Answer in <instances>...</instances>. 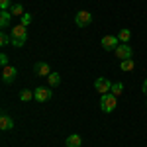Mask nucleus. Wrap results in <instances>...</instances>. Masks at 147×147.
Returning <instances> with one entry per match:
<instances>
[{"instance_id": "nucleus-6", "label": "nucleus", "mask_w": 147, "mask_h": 147, "mask_svg": "<svg viewBox=\"0 0 147 147\" xmlns=\"http://www.w3.org/2000/svg\"><path fill=\"white\" fill-rule=\"evenodd\" d=\"M12 39H24V41H28V26H22V24L12 26Z\"/></svg>"}, {"instance_id": "nucleus-16", "label": "nucleus", "mask_w": 147, "mask_h": 147, "mask_svg": "<svg viewBox=\"0 0 147 147\" xmlns=\"http://www.w3.org/2000/svg\"><path fill=\"white\" fill-rule=\"evenodd\" d=\"M32 98H35L34 90H22V92H20V100H22V102H30Z\"/></svg>"}, {"instance_id": "nucleus-11", "label": "nucleus", "mask_w": 147, "mask_h": 147, "mask_svg": "<svg viewBox=\"0 0 147 147\" xmlns=\"http://www.w3.org/2000/svg\"><path fill=\"white\" fill-rule=\"evenodd\" d=\"M65 145L67 147H80L82 145V137H80L79 134H73V136H69L67 139H65Z\"/></svg>"}, {"instance_id": "nucleus-21", "label": "nucleus", "mask_w": 147, "mask_h": 147, "mask_svg": "<svg viewBox=\"0 0 147 147\" xmlns=\"http://www.w3.org/2000/svg\"><path fill=\"white\" fill-rule=\"evenodd\" d=\"M0 10H10V0H0Z\"/></svg>"}, {"instance_id": "nucleus-2", "label": "nucleus", "mask_w": 147, "mask_h": 147, "mask_svg": "<svg viewBox=\"0 0 147 147\" xmlns=\"http://www.w3.org/2000/svg\"><path fill=\"white\" fill-rule=\"evenodd\" d=\"M92 22V14L86 10H80L75 14V24L79 26V28H86V26H90Z\"/></svg>"}, {"instance_id": "nucleus-9", "label": "nucleus", "mask_w": 147, "mask_h": 147, "mask_svg": "<svg viewBox=\"0 0 147 147\" xmlns=\"http://www.w3.org/2000/svg\"><path fill=\"white\" fill-rule=\"evenodd\" d=\"M34 73L37 75V77H45V79H47V77L53 73V71H51V67H49L47 63L39 61V63H35V65H34Z\"/></svg>"}, {"instance_id": "nucleus-10", "label": "nucleus", "mask_w": 147, "mask_h": 147, "mask_svg": "<svg viewBox=\"0 0 147 147\" xmlns=\"http://www.w3.org/2000/svg\"><path fill=\"white\" fill-rule=\"evenodd\" d=\"M14 127V120H12L8 114H2L0 116V129H4V131H8Z\"/></svg>"}, {"instance_id": "nucleus-5", "label": "nucleus", "mask_w": 147, "mask_h": 147, "mask_svg": "<svg viewBox=\"0 0 147 147\" xmlns=\"http://www.w3.org/2000/svg\"><path fill=\"white\" fill-rule=\"evenodd\" d=\"M100 43L106 51H116V47L120 45V39H118V35H104Z\"/></svg>"}, {"instance_id": "nucleus-14", "label": "nucleus", "mask_w": 147, "mask_h": 147, "mask_svg": "<svg viewBox=\"0 0 147 147\" xmlns=\"http://www.w3.org/2000/svg\"><path fill=\"white\" fill-rule=\"evenodd\" d=\"M47 82H49V86H51V88L59 86V82H61V75H59V73H51V75L47 77Z\"/></svg>"}, {"instance_id": "nucleus-20", "label": "nucleus", "mask_w": 147, "mask_h": 147, "mask_svg": "<svg viewBox=\"0 0 147 147\" xmlns=\"http://www.w3.org/2000/svg\"><path fill=\"white\" fill-rule=\"evenodd\" d=\"M10 12H12V16H22L24 14V6L22 4H14L10 8Z\"/></svg>"}, {"instance_id": "nucleus-8", "label": "nucleus", "mask_w": 147, "mask_h": 147, "mask_svg": "<svg viewBox=\"0 0 147 147\" xmlns=\"http://www.w3.org/2000/svg\"><path fill=\"white\" fill-rule=\"evenodd\" d=\"M131 53H134V49L127 45V43H120V45L116 47V55H118V59H131Z\"/></svg>"}, {"instance_id": "nucleus-17", "label": "nucleus", "mask_w": 147, "mask_h": 147, "mask_svg": "<svg viewBox=\"0 0 147 147\" xmlns=\"http://www.w3.org/2000/svg\"><path fill=\"white\" fill-rule=\"evenodd\" d=\"M114 94V96H120V94H122V92H124V84H122V82H114L112 84V90H110Z\"/></svg>"}, {"instance_id": "nucleus-1", "label": "nucleus", "mask_w": 147, "mask_h": 147, "mask_svg": "<svg viewBox=\"0 0 147 147\" xmlns=\"http://www.w3.org/2000/svg\"><path fill=\"white\" fill-rule=\"evenodd\" d=\"M118 106V96H114L112 92H106V94H100V108L104 114H110L116 110Z\"/></svg>"}, {"instance_id": "nucleus-4", "label": "nucleus", "mask_w": 147, "mask_h": 147, "mask_svg": "<svg viewBox=\"0 0 147 147\" xmlns=\"http://www.w3.org/2000/svg\"><path fill=\"white\" fill-rule=\"evenodd\" d=\"M16 75H18L16 67H12V65L2 67V82H4V84H12V82L16 80Z\"/></svg>"}, {"instance_id": "nucleus-22", "label": "nucleus", "mask_w": 147, "mask_h": 147, "mask_svg": "<svg viewBox=\"0 0 147 147\" xmlns=\"http://www.w3.org/2000/svg\"><path fill=\"white\" fill-rule=\"evenodd\" d=\"M0 65H2V67H8V55H6V53L0 55Z\"/></svg>"}, {"instance_id": "nucleus-23", "label": "nucleus", "mask_w": 147, "mask_h": 147, "mask_svg": "<svg viewBox=\"0 0 147 147\" xmlns=\"http://www.w3.org/2000/svg\"><path fill=\"white\" fill-rule=\"evenodd\" d=\"M24 43H26L24 39H12V45H14V47H22Z\"/></svg>"}, {"instance_id": "nucleus-25", "label": "nucleus", "mask_w": 147, "mask_h": 147, "mask_svg": "<svg viewBox=\"0 0 147 147\" xmlns=\"http://www.w3.org/2000/svg\"><path fill=\"white\" fill-rule=\"evenodd\" d=\"M145 106H147V104H145Z\"/></svg>"}, {"instance_id": "nucleus-18", "label": "nucleus", "mask_w": 147, "mask_h": 147, "mask_svg": "<svg viewBox=\"0 0 147 147\" xmlns=\"http://www.w3.org/2000/svg\"><path fill=\"white\" fill-rule=\"evenodd\" d=\"M10 43H12L10 35L6 34V32H2V34H0V45H2V47H6V45H10Z\"/></svg>"}, {"instance_id": "nucleus-3", "label": "nucleus", "mask_w": 147, "mask_h": 147, "mask_svg": "<svg viewBox=\"0 0 147 147\" xmlns=\"http://www.w3.org/2000/svg\"><path fill=\"white\" fill-rule=\"evenodd\" d=\"M51 94H53V90H51V86H37L34 90V96L37 102H47L49 98H51Z\"/></svg>"}, {"instance_id": "nucleus-12", "label": "nucleus", "mask_w": 147, "mask_h": 147, "mask_svg": "<svg viewBox=\"0 0 147 147\" xmlns=\"http://www.w3.org/2000/svg\"><path fill=\"white\" fill-rule=\"evenodd\" d=\"M12 20V12L10 10H2L0 12V28H8Z\"/></svg>"}, {"instance_id": "nucleus-19", "label": "nucleus", "mask_w": 147, "mask_h": 147, "mask_svg": "<svg viewBox=\"0 0 147 147\" xmlns=\"http://www.w3.org/2000/svg\"><path fill=\"white\" fill-rule=\"evenodd\" d=\"M20 20H22V26H30V24H32V14H30V12H24L22 16H20Z\"/></svg>"}, {"instance_id": "nucleus-13", "label": "nucleus", "mask_w": 147, "mask_h": 147, "mask_svg": "<svg viewBox=\"0 0 147 147\" xmlns=\"http://www.w3.org/2000/svg\"><path fill=\"white\" fill-rule=\"evenodd\" d=\"M120 69L122 71H134L136 69V61L134 59H124V61H120Z\"/></svg>"}, {"instance_id": "nucleus-15", "label": "nucleus", "mask_w": 147, "mask_h": 147, "mask_svg": "<svg viewBox=\"0 0 147 147\" xmlns=\"http://www.w3.org/2000/svg\"><path fill=\"white\" fill-rule=\"evenodd\" d=\"M129 37H131V32L129 30H120V34H118V39H120V43H127L129 41Z\"/></svg>"}, {"instance_id": "nucleus-24", "label": "nucleus", "mask_w": 147, "mask_h": 147, "mask_svg": "<svg viewBox=\"0 0 147 147\" xmlns=\"http://www.w3.org/2000/svg\"><path fill=\"white\" fill-rule=\"evenodd\" d=\"M143 92H145V94H147V79L143 80Z\"/></svg>"}, {"instance_id": "nucleus-7", "label": "nucleus", "mask_w": 147, "mask_h": 147, "mask_svg": "<svg viewBox=\"0 0 147 147\" xmlns=\"http://www.w3.org/2000/svg\"><path fill=\"white\" fill-rule=\"evenodd\" d=\"M112 84H114V82H110V80L104 79V77H102V79H96V80H94V88L100 92V94H106V92H110V90H112Z\"/></svg>"}]
</instances>
